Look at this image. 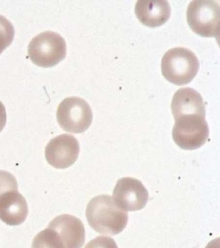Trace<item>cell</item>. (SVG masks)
<instances>
[{"label": "cell", "mask_w": 220, "mask_h": 248, "mask_svg": "<svg viewBox=\"0 0 220 248\" xmlns=\"http://www.w3.org/2000/svg\"><path fill=\"white\" fill-rule=\"evenodd\" d=\"M200 63L198 58L186 48H171L161 60V72L164 78L177 85L187 84L198 73Z\"/></svg>", "instance_id": "cell-2"}, {"label": "cell", "mask_w": 220, "mask_h": 248, "mask_svg": "<svg viewBox=\"0 0 220 248\" xmlns=\"http://www.w3.org/2000/svg\"><path fill=\"white\" fill-rule=\"evenodd\" d=\"M7 122L6 109L4 105L0 101V132L2 131Z\"/></svg>", "instance_id": "cell-17"}, {"label": "cell", "mask_w": 220, "mask_h": 248, "mask_svg": "<svg viewBox=\"0 0 220 248\" xmlns=\"http://www.w3.org/2000/svg\"><path fill=\"white\" fill-rule=\"evenodd\" d=\"M18 189L16 178L9 172L0 170V195L11 189Z\"/></svg>", "instance_id": "cell-15"}, {"label": "cell", "mask_w": 220, "mask_h": 248, "mask_svg": "<svg viewBox=\"0 0 220 248\" xmlns=\"http://www.w3.org/2000/svg\"><path fill=\"white\" fill-rule=\"evenodd\" d=\"M187 19L189 27L202 37L219 36L220 7L217 1L195 0L187 7Z\"/></svg>", "instance_id": "cell-4"}, {"label": "cell", "mask_w": 220, "mask_h": 248, "mask_svg": "<svg viewBox=\"0 0 220 248\" xmlns=\"http://www.w3.org/2000/svg\"><path fill=\"white\" fill-rule=\"evenodd\" d=\"M80 154L78 140L71 135L63 134L54 138L45 147L47 162L57 169H67L76 162Z\"/></svg>", "instance_id": "cell-8"}, {"label": "cell", "mask_w": 220, "mask_h": 248, "mask_svg": "<svg viewBox=\"0 0 220 248\" xmlns=\"http://www.w3.org/2000/svg\"><path fill=\"white\" fill-rule=\"evenodd\" d=\"M64 38L59 33L47 31L40 33L30 41L28 46L29 58L32 63L42 67H52L66 56Z\"/></svg>", "instance_id": "cell-3"}, {"label": "cell", "mask_w": 220, "mask_h": 248, "mask_svg": "<svg viewBox=\"0 0 220 248\" xmlns=\"http://www.w3.org/2000/svg\"><path fill=\"white\" fill-rule=\"evenodd\" d=\"M14 37V26L8 19L0 15V54L10 46Z\"/></svg>", "instance_id": "cell-14"}, {"label": "cell", "mask_w": 220, "mask_h": 248, "mask_svg": "<svg viewBox=\"0 0 220 248\" xmlns=\"http://www.w3.org/2000/svg\"><path fill=\"white\" fill-rule=\"evenodd\" d=\"M85 248H118L113 238L99 236L90 240Z\"/></svg>", "instance_id": "cell-16"}, {"label": "cell", "mask_w": 220, "mask_h": 248, "mask_svg": "<svg viewBox=\"0 0 220 248\" xmlns=\"http://www.w3.org/2000/svg\"><path fill=\"white\" fill-rule=\"evenodd\" d=\"M32 248H63L57 233L48 227L32 240Z\"/></svg>", "instance_id": "cell-13"}, {"label": "cell", "mask_w": 220, "mask_h": 248, "mask_svg": "<svg viewBox=\"0 0 220 248\" xmlns=\"http://www.w3.org/2000/svg\"><path fill=\"white\" fill-rule=\"evenodd\" d=\"M113 199L125 211L144 209L148 200V193L142 182L136 178L119 179L113 191Z\"/></svg>", "instance_id": "cell-7"}, {"label": "cell", "mask_w": 220, "mask_h": 248, "mask_svg": "<svg viewBox=\"0 0 220 248\" xmlns=\"http://www.w3.org/2000/svg\"><path fill=\"white\" fill-rule=\"evenodd\" d=\"M172 112L175 120L187 116L205 118V105L200 93L185 87L177 90L171 103Z\"/></svg>", "instance_id": "cell-10"}, {"label": "cell", "mask_w": 220, "mask_h": 248, "mask_svg": "<svg viewBox=\"0 0 220 248\" xmlns=\"http://www.w3.org/2000/svg\"><path fill=\"white\" fill-rule=\"evenodd\" d=\"M206 248H220V238L212 240L211 242L208 244Z\"/></svg>", "instance_id": "cell-18"}, {"label": "cell", "mask_w": 220, "mask_h": 248, "mask_svg": "<svg viewBox=\"0 0 220 248\" xmlns=\"http://www.w3.org/2000/svg\"><path fill=\"white\" fill-rule=\"evenodd\" d=\"M29 212L26 199L18 189L0 195V219L9 226H18L26 220Z\"/></svg>", "instance_id": "cell-11"}, {"label": "cell", "mask_w": 220, "mask_h": 248, "mask_svg": "<svg viewBox=\"0 0 220 248\" xmlns=\"http://www.w3.org/2000/svg\"><path fill=\"white\" fill-rule=\"evenodd\" d=\"M88 224L98 233L117 235L126 228L128 214L117 205L111 196L98 195L86 208Z\"/></svg>", "instance_id": "cell-1"}, {"label": "cell", "mask_w": 220, "mask_h": 248, "mask_svg": "<svg viewBox=\"0 0 220 248\" xmlns=\"http://www.w3.org/2000/svg\"><path fill=\"white\" fill-rule=\"evenodd\" d=\"M55 231L63 248H81L84 245L86 231L80 219L71 215H61L50 222L49 226Z\"/></svg>", "instance_id": "cell-9"}, {"label": "cell", "mask_w": 220, "mask_h": 248, "mask_svg": "<svg viewBox=\"0 0 220 248\" xmlns=\"http://www.w3.org/2000/svg\"><path fill=\"white\" fill-rule=\"evenodd\" d=\"M57 121L65 131L82 133L87 131L92 122L91 108L80 97L65 98L57 108Z\"/></svg>", "instance_id": "cell-5"}, {"label": "cell", "mask_w": 220, "mask_h": 248, "mask_svg": "<svg viewBox=\"0 0 220 248\" xmlns=\"http://www.w3.org/2000/svg\"><path fill=\"white\" fill-rule=\"evenodd\" d=\"M134 11L142 24L148 27H157L167 22L171 16V9L167 1L140 0L136 2Z\"/></svg>", "instance_id": "cell-12"}, {"label": "cell", "mask_w": 220, "mask_h": 248, "mask_svg": "<svg viewBox=\"0 0 220 248\" xmlns=\"http://www.w3.org/2000/svg\"><path fill=\"white\" fill-rule=\"evenodd\" d=\"M173 139L176 144L184 150H195L206 142L209 129L205 118L187 116L175 120Z\"/></svg>", "instance_id": "cell-6"}]
</instances>
